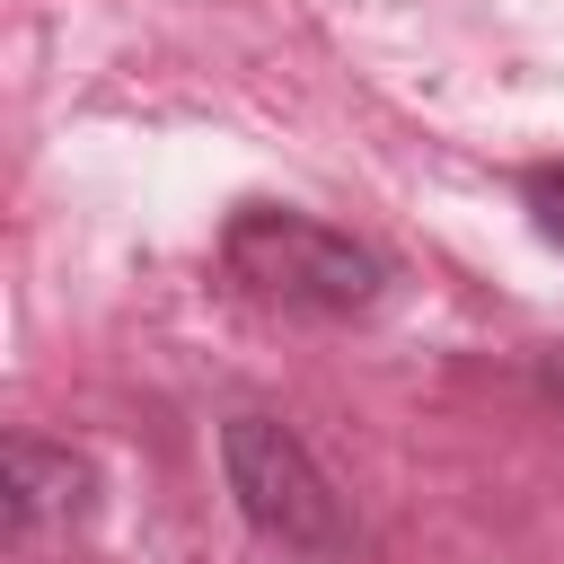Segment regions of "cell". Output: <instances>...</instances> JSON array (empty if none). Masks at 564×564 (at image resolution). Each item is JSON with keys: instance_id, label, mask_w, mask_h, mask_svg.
<instances>
[{"instance_id": "277c9868", "label": "cell", "mask_w": 564, "mask_h": 564, "mask_svg": "<svg viewBox=\"0 0 564 564\" xmlns=\"http://www.w3.org/2000/svg\"><path fill=\"white\" fill-rule=\"evenodd\" d=\"M520 203H529L538 238L564 247V159H555V167H529V176H520Z\"/></svg>"}, {"instance_id": "7a4b0ae2", "label": "cell", "mask_w": 564, "mask_h": 564, "mask_svg": "<svg viewBox=\"0 0 564 564\" xmlns=\"http://www.w3.org/2000/svg\"><path fill=\"white\" fill-rule=\"evenodd\" d=\"M220 476L238 494V520L264 538V546H291V555H326L344 538V502L326 485V467L300 449L291 423L273 414H229L220 423Z\"/></svg>"}, {"instance_id": "3957f363", "label": "cell", "mask_w": 564, "mask_h": 564, "mask_svg": "<svg viewBox=\"0 0 564 564\" xmlns=\"http://www.w3.org/2000/svg\"><path fill=\"white\" fill-rule=\"evenodd\" d=\"M88 511V458L35 441V432H9L0 449V538L26 546L44 520H79Z\"/></svg>"}, {"instance_id": "6da1fadb", "label": "cell", "mask_w": 564, "mask_h": 564, "mask_svg": "<svg viewBox=\"0 0 564 564\" xmlns=\"http://www.w3.org/2000/svg\"><path fill=\"white\" fill-rule=\"evenodd\" d=\"M220 264H229V282H247L264 308H291V317H361L388 282V264L361 238H344L308 212H282V203L229 212Z\"/></svg>"}]
</instances>
